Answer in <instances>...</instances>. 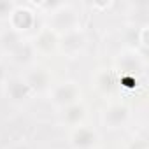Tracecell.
Here are the masks:
<instances>
[{
  "mask_svg": "<svg viewBox=\"0 0 149 149\" xmlns=\"http://www.w3.org/2000/svg\"><path fill=\"white\" fill-rule=\"evenodd\" d=\"M46 26H49L51 30H54L58 35L67 33L70 30H76V28L81 26L79 11L76 9L74 4L60 2V6L47 14V25Z\"/></svg>",
  "mask_w": 149,
  "mask_h": 149,
  "instance_id": "obj_1",
  "label": "cell"
},
{
  "mask_svg": "<svg viewBox=\"0 0 149 149\" xmlns=\"http://www.w3.org/2000/svg\"><path fill=\"white\" fill-rule=\"evenodd\" d=\"M46 95H47L49 104H51L54 109L61 111V109H65V107H68V105H72V104L81 102L83 90H81L79 83L67 79V81L53 83V86L49 88V91H47Z\"/></svg>",
  "mask_w": 149,
  "mask_h": 149,
  "instance_id": "obj_2",
  "label": "cell"
},
{
  "mask_svg": "<svg viewBox=\"0 0 149 149\" xmlns=\"http://www.w3.org/2000/svg\"><path fill=\"white\" fill-rule=\"evenodd\" d=\"M132 107L126 104V102H111L105 105V109L102 111V125L111 130V132H118V130H123L130 125L132 121Z\"/></svg>",
  "mask_w": 149,
  "mask_h": 149,
  "instance_id": "obj_3",
  "label": "cell"
},
{
  "mask_svg": "<svg viewBox=\"0 0 149 149\" xmlns=\"http://www.w3.org/2000/svg\"><path fill=\"white\" fill-rule=\"evenodd\" d=\"M86 49H88V33L81 26L76 28V30H70V32L60 35L58 51L61 54H65L67 58L76 60V58L83 56Z\"/></svg>",
  "mask_w": 149,
  "mask_h": 149,
  "instance_id": "obj_4",
  "label": "cell"
},
{
  "mask_svg": "<svg viewBox=\"0 0 149 149\" xmlns=\"http://www.w3.org/2000/svg\"><path fill=\"white\" fill-rule=\"evenodd\" d=\"M21 77L30 86V90L33 91V95H37V93H47L49 88L53 86L51 70L47 67H42V65H37V63L26 67L25 72L21 74Z\"/></svg>",
  "mask_w": 149,
  "mask_h": 149,
  "instance_id": "obj_5",
  "label": "cell"
},
{
  "mask_svg": "<svg viewBox=\"0 0 149 149\" xmlns=\"http://www.w3.org/2000/svg\"><path fill=\"white\" fill-rule=\"evenodd\" d=\"M7 25H9V30H13L14 33L25 37L26 32L35 28V25H37V13L32 9L30 4H19L18 2L11 19L7 21Z\"/></svg>",
  "mask_w": 149,
  "mask_h": 149,
  "instance_id": "obj_6",
  "label": "cell"
},
{
  "mask_svg": "<svg viewBox=\"0 0 149 149\" xmlns=\"http://www.w3.org/2000/svg\"><path fill=\"white\" fill-rule=\"evenodd\" d=\"M28 40L37 56H51L53 53L58 51L60 35L54 30H51L49 26H42L32 37H28Z\"/></svg>",
  "mask_w": 149,
  "mask_h": 149,
  "instance_id": "obj_7",
  "label": "cell"
},
{
  "mask_svg": "<svg viewBox=\"0 0 149 149\" xmlns=\"http://www.w3.org/2000/svg\"><path fill=\"white\" fill-rule=\"evenodd\" d=\"M4 91H6L7 100L13 105H25V104H28L35 97L33 91L30 90V86L25 83V79L21 76L9 77L6 81V84H4Z\"/></svg>",
  "mask_w": 149,
  "mask_h": 149,
  "instance_id": "obj_8",
  "label": "cell"
},
{
  "mask_svg": "<svg viewBox=\"0 0 149 149\" xmlns=\"http://www.w3.org/2000/svg\"><path fill=\"white\" fill-rule=\"evenodd\" d=\"M144 58L139 51H132V49H126L123 53L118 54L116 58V65H114V70L119 72V76H128V77H135L144 70Z\"/></svg>",
  "mask_w": 149,
  "mask_h": 149,
  "instance_id": "obj_9",
  "label": "cell"
},
{
  "mask_svg": "<svg viewBox=\"0 0 149 149\" xmlns=\"http://www.w3.org/2000/svg\"><path fill=\"white\" fill-rule=\"evenodd\" d=\"M72 149H97L100 144V135L93 126H88L86 123L72 128L68 137Z\"/></svg>",
  "mask_w": 149,
  "mask_h": 149,
  "instance_id": "obj_10",
  "label": "cell"
},
{
  "mask_svg": "<svg viewBox=\"0 0 149 149\" xmlns=\"http://www.w3.org/2000/svg\"><path fill=\"white\" fill-rule=\"evenodd\" d=\"M88 118V107L84 105V102H77V104H72L65 109L60 111V123L70 128H76L79 125H83Z\"/></svg>",
  "mask_w": 149,
  "mask_h": 149,
  "instance_id": "obj_11",
  "label": "cell"
},
{
  "mask_svg": "<svg viewBox=\"0 0 149 149\" xmlns=\"http://www.w3.org/2000/svg\"><path fill=\"white\" fill-rule=\"evenodd\" d=\"M7 54L11 56L13 61H16L18 65H23L25 68L30 67V65H33V63H35V56H37L35 51H33L32 46H30L28 37H23V39H21Z\"/></svg>",
  "mask_w": 149,
  "mask_h": 149,
  "instance_id": "obj_12",
  "label": "cell"
},
{
  "mask_svg": "<svg viewBox=\"0 0 149 149\" xmlns=\"http://www.w3.org/2000/svg\"><path fill=\"white\" fill-rule=\"evenodd\" d=\"M91 83H93V88H95L98 93L109 95V93H112V90L116 88V72H112V70H109V68H100L95 76H93Z\"/></svg>",
  "mask_w": 149,
  "mask_h": 149,
  "instance_id": "obj_13",
  "label": "cell"
},
{
  "mask_svg": "<svg viewBox=\"0 0 149 149\" xmlns=\"http://www.w3.org/2000/svg\"><path fill=\"white\" fill-rule=\"evenodd\" d=\"M18 2L14 0H0V23H7L16 9Z\"/></svg>",
  "mask_w": 149,
  "mask_h": 149,
  "instance_id": "obj_14",
  "label": "cell"
},
{
  "mask_svg": "<svg viewBox=\"0 0 149 149\" xmlns=\"http://www.w3.org/2000/svg\"><path fill=\"white\" fill-rule=\"evenodd\" d=\"M7 79H9V72H7V65L4 63V60H0V86H4Z\"/></svg>",
  "mask_w": 149,
  "mask_h": 149,
  "instance_id": "obj_15",
  "label": "cell"
},
{
  "mask_svg": "<svg viewBox=\"0 0 149 149\" xmlns=\"http://www.w3.org/2000/svg\"><path fill=\"white\" fill-rule=\"evenodd\" d=\"M7 149H33L28 142H25V140H18V142H14V144H11Z\"/></svg>",
  "mask_w": 149,
  "mask_h": 149,
  "instance_id": "obj_16",
  "label": "cell"
},
{
  "mask_svg": "<svg viewBox=\"0 0 149 149\" xmlns=\"http://www.w3.org/2000/svg\"><path fill=\"white\" fill-rule=\"evenodd\" d=\"M4 54H6V53H4V47H2V42H0V60H4Z\"/></svg>",
  "mask_w": 149,
  "mask_h": 149,
  "instance_id": "obj_17",
  "label": "cell"
}]
</instances>
